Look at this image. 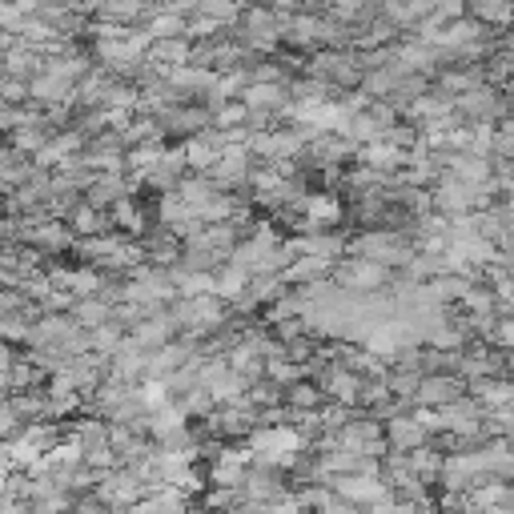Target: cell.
<instances>
[{"mask_svg":"<svg viewBox=\"0 0 514 514\" xmlns=\"http://www.w3.org/2000/svg\"><path fill=\"white\" fill-rule=\"evenodd\" d=\"M510 121H514V105H510Z\"/></svg>","mask_w":514,"mask_h":514,"instance_id":"obj_2","label":"cell"},{"mask_svg":"<svg viewBox=\"0 0 514 514\" xmlns=\"http://www.w3.org/2000/svg\"><path fill=\"white\" fill-rule=\"evenodd\" d=\"M286 402H290L294 410H314V406H322V386H314V382H294V386H286Z\"/></svg>","mask_w":514,"mask_h":514,"instance_id":"obj_1","label":"cell"}]
</instances>
